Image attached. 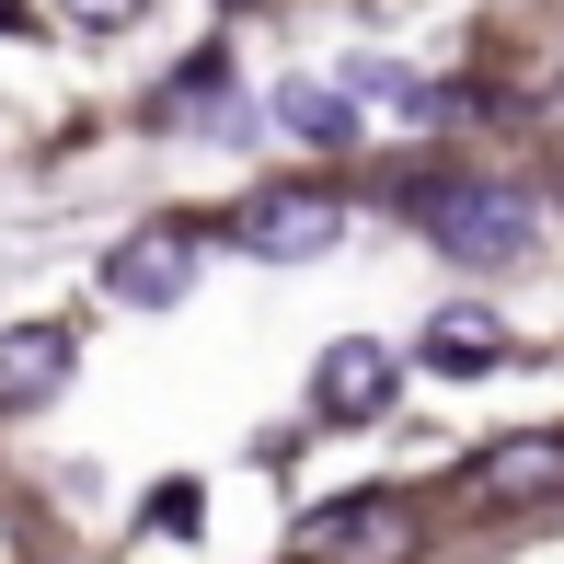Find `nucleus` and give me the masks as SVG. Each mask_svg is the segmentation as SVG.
I'll return each instance as SVG.
<instances>
[{"label":"nucleus","mask_w":564,"mask_h":564,"mask_svg":"<svg viewBox=\"0 0 564 564\" xmlns=\"http://www.w3.org/2000/svg\"><path fill=\"white\" fill-rule=\"evenodd\" d=\"M276 127L312 139V150H357V105H346L335 82H276Z\"/></svg>","instance_id":"obj_9"},{"label":"nucleus","mask_w":564,"mask_h":564,"mask_svg":"<svg viewBox=\"0 0 564 564\" xmlns=\"http://www.w3.org/2000/svg\"><path fill=\"white\" fill-rule=\"evenodd\" d=\"M553 93H564V69H553Z\"/></svg>","instance_id":"obj_16"},{"label":"nucleus","mask_w":564,"mask_h":564,"mask_svg":"<svg viewBox=\"0 0 564 564\" xmlns=\"http://www.w3.org/2000/svg\"><path fill=\"white\" fill-rule=\"evenodd\" d=\"M289 553H300V564H415V553H426V519H415V496L357 484V496L312 507V519L289 530Z\"/></svg>","instance_id":"obj_2"},{"label":"nucleus","mask_w":564,"mask_h":564,"mask_svg":"<svg viewBox=\"0 0 564 564\" xmlns=\"http://www.w3.org/2000/svg\"><path fill=\"white\" fill-rule=\"evenodd\" d=\"M196 93H230V58H219V46H208V58H185V69H173L162 116H196Z\"/></svg>","instance_id":"obj_12"},{"label":"nucleus","mask_w":564,"mask_h":564,"mask_svg":"<svg viewBox=\"0 0 564 564\" xmlns=\"http://www.w3.org/2000/svg\"><path fill=\"white\" fill-rule=\"evenodd\" d=\"M0 564H23V542H0Z\"/></svg>","instance_id":"obj_14"},{"label":"nucleus","mask_w":564,"mask_h":564,"mask_svg":"<svg viewBox=\"0 0 564 564\" xmlns=\"http://www.w3.org/2000/svg\"><path fill=\"white\" fill-rule=\"evenodd\" d=\"M12 12H23V0H0V23H12Z\"/></svg>","instance_id":"obj_15"},{"label":"nucleus","mask_w":564,"mask_h":564,"mask_svg":"<svg viewBox=\"0 0 564 564\" xmlns=\"http://www.w3.org/2000/svg\"><path fill=\"white\" fill-rule=\"evenodd\" d=\"M335 93H346V105H380V116H415V105H426V82H415L403 58H357Z\"/></svg>","instance_id":"obj_10"},{"label":"nucleus","mask_w":564,"mask_h":564,"mask_svg":"<svg viewBox=\"0 0 564 564\" xmlns=\"http://www.w3.org/2000/svg\"><path fill=\"white\" fill-rule=\"evenodd\" d=\"M415 346H426V369H438V380H473V369H507V357H519V335H507L484 300H438Z\"/></svg>","instance_id":"obj_8"},{"label":"nucleus","mask_w":564,"mask_h":564,"mask_svg":"<svg viewBox=\"0 0 564 564\" xmlns=\"http://www.w3.org/2000/svg\"><path fill=\"white\" fill-rule=\"evenodd\" d=\"M150 530H208V496L196 484H150Z\"/></svg>","instance_id":"obj_13"},{"label":"nucleus","mask_w":564,"mask_h":564,"mask_svg":"<svg viewBox=\"0 0 564 564\" xmlns=\"http://www.w3.org/2000/svg\"><path fill=\"white\" fill-rule=\"evenodd\" d=\"M69 369H82L69 323H12V335H0V415H46V403L69 392Z\"/></svg>","instance_id":"obj_6"},{"label":"nucleus","mask_w":564,"mask_h":564,"mask_svg":"<svg viewBox=\"0 0 564 564\" xmlns=\"http://www.w3.org/2000/svg\"><path fill=\"white\" fill-rule=\"evenodd\" d=\"M58 23H69V35H139L150 0H58Z\"/></svg>","instance_id":"obj_11"},{"label":"nucleus","mask_w":564,"mask_h":564,"mask_svg":"<svg viewBox=\"0 0 564 564\" xmlns=\"http://www.w3.org/2000/svg\"><path fill=\"white\" fill-rule=\"evenodd\" d=\"M230 242H242L253 265H312V253L346 242V196H323V185H265V196H242Z\"/></svg>","instance_id":"obj_4"},{"label":"nucleus","mask_w":564,"mask_h":564,"mask_svg":"<svg viewBox=\"0 0 564 564\" xmlns=\"http://www.w3.org/2000/svg\"><path fill=\"white\" fill-rule=\"evenodd\" d=\"M473 496H484V507H542V496H564V438H553V426L496 438V449L473 460Z\"/></svg>","instance_id":"obj_7"},{"label":"nucleus","mask_w":564,"mask_h":564,"mask_svg":"<svg viewBox=\"0 0 564 564\" xmlns=\"http://www.w3.org/2000/svg\"><path fill=\"white\" fill-rule=\"evenodd\" d=\"M208 276V230L196 219H139L127 242H105V300L116 312H173Z\"/></svg>","instance_id":"obj_3"},{"label":"nucleus","mask_w":564,"mask_h":564,"mask_svg":"<svg viewBox=\"0 0 564 564\" xmlns=\"http://www.w3.org/2000/svg\"><path fill=\"white\" fill-rule=\"evenodd\" d=\"M403 208L438 253L460 265H530V242H542V208H530L519 185H496V173H403Z\"/></svg>","instance_id":"obj_1"},{"label":"nucleus","mask_w":564,"mask_h":564,"mask_svg":"<svg viewBox=\"0 0 564 564\" xmlns=\"http://www.w3.org/2000/svg\"><path fill=\"white\" fill-rule=\"evenodd\" d=\"M403 403V357L380 346V335H335L312 357V415L323 426H380Z\"/></svg>","instance_id":"obj_5"}]
</instances>
